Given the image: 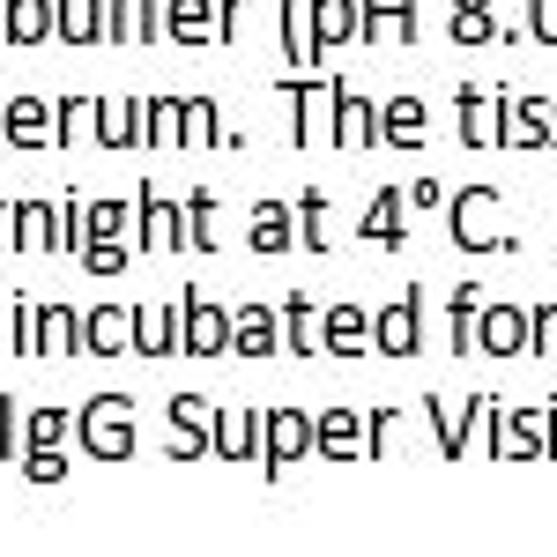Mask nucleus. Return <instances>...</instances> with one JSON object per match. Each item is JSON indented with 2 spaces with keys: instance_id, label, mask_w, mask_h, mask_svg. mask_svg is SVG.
I'll return each mask as SVG.
<instances>
[{
  "instance_id": "obj_8",
  "label": "nucleus",
  "mask_w": 557,
  "mask_h": 557,
  "mask_svg": "<svg viewBox=\"0 0 557 557\" xmlns=\"http://www.w3.org/2000/svg\"><path fill=\"white\" fill-rule=\"evenodd\" d=\"M15 253H60V209L52 201H15Z\"/></svg>"
},
{
  "instance_id": "obj_3",
  "label": "nucleus",
  "mask_w": 557,
  "mask_h": 557,
  "mask_svg": "<svg viewBox=\"0 0 557 557\" xmlns=\"http://www.w3.org/2000/svg\"><path fill=\"white\" fill-rule=\"evenodd\" d=\"M178 327H186V298L164 305V298H149V305H134V349L149 357V364H164L178 349Z\"/></svg>"
},
{
  "instance_id": "obj_16",
  "label": "nucleus",
  "mask_w": 557,
  "mask_h": 557,
  "mask_svg": "<svg viewBox=\"0 0 557 557\" xmlns=\"http://www.w3.org/2000/svg\"><path fill=\"white\" fill-rule=\"evenodd\" d=\"M127 223H134V201H89L83 209V246L89 238H120Z\"/></svg>"
},
{
  "instance_id": "obj_19",
  "label": "nucleus",
  "mask_w": 557,
  "mask_h": 557,
  "mask_svg": "<svg viewBox=\"0 0 557 557\" xmlns=\"http://www.w3.org/2000/svg\"><path fill=\"white\" fill-rule=\"evenodd\" d=\"M231 349H246V357H268V349H275V327H268V312H238V320H231Z\"/></svg>"
},
{
  "instance_id": "obj_20",
  "label": "nucleus",
  "mask_w": 557,
  "mask_h": 557,
  "mask_svg": "<svg viewBox=\"0 0 557 557\" xmlns=\"http://www.w3.org/2000/svg\"><path fill=\"white\" fill-rule=\"evenodd\" d=\"M89 268V275H127V260H134V246H120V238H89L83 253H75Z\"/></svg>"
},
{
  "instance_id": "obj_26",
  "label": "nucleus",
  "mask_w": 557,
  "mask_h": 557,
  "mask_svg": "<svg viewBox=\"0 0 557 557\" xmlns=\"http://www.w3.org/2000/svg\"><path fill=\"white\" fill-rule=\"evenodd\" d=\"M320 30H327V38H349V30H357V8H349V0H320Z\"/></svg>"
},
{
  "instance_id": "obj_11",
  "label": "nucleus",
  "mask_w": 557,
  "mask_h": 557,
  "mask_svg": "<svg viewBox=\"0 0 557 557\" xmlns=\"http://www.w3.org/2000/svg\"><path fill=\"white\" fill-rule=\"evenodd\" d=\"M38 357H83V320L67 305H45L38 320Z\"/></svg>"
},
{
  "instance_id": "obj_24",
  "label": "nucleus",
  "mask_w": 557,
  "mask_h": 557,
  "mask_svg": "<svg viewBox=\"0 0 557 557\" xmlns=\"http://www.w3.org/2000/svg\"><path fill=\"white\" fill-rule=\"evenodd\" d=\"M23 475H30V483H67V454H60V446H30V454H23Z\"/></svg>"
},
{
  "instance_id": "obj_22",
  "label": "nucleus",
  "mask_w": 557,
  "mask_h": 557,
  "mask_svg": "<svg viewBox=\"0 0 557 557\" xmlns=\"http://www.w3.org/2000/svg\"><path fill=\"white\" fill-rule=\"evenodd\" d=\"M253 424H260V417H253ZM253 424H246V417H215L209 446H215V454H231V461H238V454H253Z\"/></svg>"
},
{
  "instance_id": "obj_15",
  "label": "nucleus",
  "mask_w": 557,
  "mask_h": 557,
  "mask_svg": "<svg viewBox=\"0 0 557 557\" xmlns=\"http://www.w3.org/2000/svg\"><path fill=\"white\" fill-rule=\"evenodd\" d=\"M67 431H75V409H52V401H45V409L23 417V454H30V446H67Z\"/></svg>"
},
{
  "instance_id": "obj_14",
  "label": "nucleus",
  "mask_w": 557,
  "mask_h": 557,
  "mask_svg": "<svg viewBox=\"0 0 557 557\" xmlns=\"http://www.w3.org/2000/svg\"><path fill=\"white\" fill-rule=\"evenodd\" d=\"M60 38L67 45H97L104 38V0H60Z\"/></svg>"
},
{
  "instance_id": "obj_25",
  "label": "nucleus",
  "mask_w": 557,
  "mask_h": 557,
  "mask_svg": "<svg viewBox=\"0 0 557 557\" xmlns=\"http://www.w3.org/2000/svg\"><path fill=\"white\" fill-rule=\"evenodd\" d=\"M186 141H223V127H215V104H209V97H194V104H186Z\"/></svg>"
},
{
  "instance_id": "obj_30",
  "label": "nucleus",
  "mask_w": 557,
  "mask_h": 557,
  "mask_svg": "<svg viewBox=\"0 0 557 557\" xmlns=\"http://www.w3.org/2000/svg\"><path fill=\"white\" fill-rule=\"evenodd\" d=\"M409 335H417V327H409V305H401V312L386 320V335H380V343H386V349H409Z\"/></svg>"
},
{
  "instance_id": "obj_6",
  "label": "nucleus",
  "mask_w": 557,
  "mask_h": 557,
  "mask_svg": "<svg viewBox=\"0 0 557 557\" xmlns=\"http://www.w3.org/2000/svg\"><path fill=\"white\" fill-rule=\"evenodd\" d=\"M172 461H194V454H209V431H215V409L201 394H178L172 401Z\"/></svg>"
},
{
  "instance_id": "obj_12",
  "label": "nucleus",
  "mask_w": 557,
  "mask_h": 557,
  "mask_svg": "<svg viewBox=\"0 0 557 557\" xmlns=\"http://www.w3.org/2000/svg\"><path fill=\"white\" fill-rule=\"evenodd\" d=\"M260 438H268V461H275V469H283L290 454H305V446H312V431H305L298 409H275V417H260Z\"/></svg>"
},
{
  "instance_id": "obj_18",
  "label": "nucleus",
  "mask_w": 557,
  "mask_h": 557,
  "mask_svg": "<svg viewBox=\"0 0 557 557\" xmlns=\"http://www.w3.org/2000/svg\"><path fill=\"white\" fill-rule=\"evenodd\" d=\"M290 246V215L275 209V201H260L253 209V253H283Z\"/></svg>"
},
{
  "instance_id": "obj_28",
  "label": "nucleus",
  "mask_w": 557,
  "mask_h": 557,
  "mask_svg": "<svg viewBox=\"0 0 557 557\" xmlns=\"http://www.w3.org/2000/svg\"><path fill=\"white\" fill-rule=\"evenodd\" d=\"M327 343H335V349H357V343H364V320H357V312H335V327H327Z\"/></svg>"
},
{
  "instance_id": "obj_32",
  "label": "nucleus",
  "mask_w": 557,
  "mask_h": 557,
  "mask_svg": "<svg viewBox=\"0 0 557 557\" xmlns=\"http://www.w3.org/2000/svg\"><path fill=\"white\" fill-rule=\"evenodd\" d=\"M0 253H15V201H0Z\"/></svg>"
},
{
  "instance_id": "obj_4",
  "label": "nucleus",
  "mask_w": 557,
  "mask_h": 557,
  "mask_svg": "<svg viewBox=\"0 0 557 557\" xmlns=\"http://www.w3.org/2000/svg\"><path fill=\"white\" fill-rule=\"evenodd\" d=\"M223 343H231L223 305H209V298H194V290H186V327H178V349H186V357H215Z\"/></svg>"
},
{
  "instance_id": "obj_31",
  "label": "nucleus",
  "mask_w": 557,
  "mask_h": 557,
  "mask_svg": "<svg viewBox=\"0 0 557 557\" xmlns=\"http://www.w3.org/2000/svg\"><path fill=\"white\" fill-rule=\"evenodd\" d=\"M290 343L312 349V320H305V305H290Z\"/></svg>"
},
{
  "instance_id": "obj_33",
  "label": "nucleus",
  "mask_w": 557,
  "mask_h": 557,
  "mask_svg": "<svg viewBox=\"0 0 557 557\" xmlns=\"http://www.w3.org/2000/svg\"><path fill=\"white\" fill-rule=\"evenodd\" d=\"M0 141H8V104H0Z\"/></svg>"
},
{
  "instance_id": "obj_10",
  "label": "nucleus",
  "mask_w": 557,
  "mask_h": 557,
  "mask_svg": "<svg viewBox=\"0 0 557 557\" xmlns=\"http://www.w3.org/2000/svg\"><path fill=\"white\" fill-rule=\"evenodd\" d=\"M164 141H186V104L141 97V149H164Z\"/></svg>"
},
{
  "instance_id": "obj_29",
  "label": "nucleus",
  "mask_w": 557,
  "mask_h": 557,
  "mask_svg": "<svg viewBox=\"0 0 557 557\" xmlns=\"http://www.w3.org/2000/svg\"><path fill=\"white\" fill-rule=\"evenodd\" d=\"M386 134H394V141H417V104H394V112H386Z\"/></svg>"
},
{
  "instance_id": "obj_2",
  "label": "nucleus",
  "mask_w": 557,
  "mask_h": 557,
  "mask_svg": "<svg viewBox=\"0 0 557 557\" xmlns=\"http://www.w3.org/2000/svg\"><path fill=\"white\" fill-rule=\"evenodd\" d=\"M134 246H141V253L186 246V215L164 201V186H141V194H134Z\"/></svg>"
},
{
  "instance_id": "obj_27",
  "label": "nucleus",
  "mask_w": 557,
  "mask_h": 557,
  "mask_svg": "<svg viewBox=\"0 0 557 557\" xmlns=\"http://www.w3.org/2000/svg\"><path fill=\"white\" fill-rule=\"evenodd\" d=\"M349 424H357V417H327V424L312 431V438H320L327 454H349V446H357V431H349Z\"/></svg>"
},
{
  "instance_id": "obj_17",
  "label": "nucleus",
  "mask_w": 557,
  "mask_h": 557,
  "mask_svg": "<svg viewBox=\"0 0 557 557\" xmlns=\"http://www.w3.org/2000/svg\"><path fill=\"white\" fill-rule=\"evenodd\" d=\"M60 141H97V97H60Z\"/></svg>"
},
{
  "instance_id": "obj_1",
  "label": "nucleus",
  "mask_w": 557,
  "mask_h": 557,
  "mask_svg": "<svg viewBox=\"0 0 557 557\" xmlns=\"http://www.w3.org/2000/svg\"><path fill=\"white\" fill-rule=\"evenodd\" d=\"M75 438L97 461H134V394H97L89 409H75Z\"/></svg>"
},
{
  "instance_id": "obj_23",
  "label": "nucleus",
  "mask_w": 557,
  "mask_h": 557,
  "mask_svg": "<svg viewBox=\"0 0 557 557\" xmlns=\"http://www.w3.org/2000/svg\"><path fill=\"white\" fill-rule=\"evenodd\" d=\"M38 320H45L38 298H15V357H30V364H38Z\"/></svg>"
},
{
  "instance_id": "obj_21",
  "label": "nucleus",
  "mask_w": 557,
  "mask_h": 557,
  "mask_svg": "<svg viewBox=\"0 0 557 557\" xmlns=\"http://www.w3.org/2000/svg\"><path fill=\"white\" fill-rule=\"evenodd\" d=\"M209 246H215V201L194 194V201H186V253H209Z\"/></svg>"
},
{
  "instance_id": "obj_9",
  "label": "nucleus",
  "mask_w": 557,
  "mask_h": 557,
  "mask_svg": "<svg viewBox=\"0 0 557 557\" xmlns=\"http://www.w3.org/2000/svg\"><path fill=\"white\" fill-rule=\"evenodd\" d=\"M60 38V0H8V45Z\"/></svg>"
},
{
  "instance_id": "obj_5",
  "label": "nucleus",
  "mask_w": 557,
  "mask_h": 557,
  "mask_svg": "<svg viewBox=\"0 0 557 557\" xmlns=\"http://www.w3.org/2000/svg\"><path fill=\"white\" fill-rule=\"evenodd\" d=\"M8 141H15V149H45V141H60V104L8 97Z\"/></svg>"
},
{
  "instance_id": "obj_13",
  "label": "nucleus",
  "mask_w": 557,
  "mask_h": 557,
  "mask_svg": "<svg viewBox=\"0 0 557 557\" xmlns=\"http://www.w3.org/2000/svg\"><path fill=\"white\" fill-rule=\"evenodd\" d=\"M164 23H172L178 45H201V38H215V0H172Z\"/></svg>"
},
{
  "instance_id": "obj_7",
  "label": "nucleus",
  "mask_w": 557,
  "mask_h": 557,
  "mask_svg": "<svg viewBox=\"0 0 557 557\" xmlns=\"http://www.w3.org/2000/svg\"><path fill=\"white\" fill-rule=\"evenodd\" d=\"M112 349H134V305H97L83 320V357H112Z\"/></svg>"
}]
</instances>
